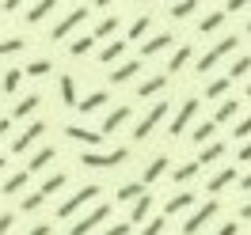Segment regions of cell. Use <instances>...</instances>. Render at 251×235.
Here are the masks:
<instances>
[{"label":"cell","mask_w":251,"mask_h":235,"mask_svg":"<svg viewBox=\"0 0 251 235\" xmlns=\"http://www.w3.org/2000/svg\"><path fill=\"white\" fill-rule=\"evenodd\" d=\"M236 46H240V38H236V34H225V38H221L217 46L205 53V57H198V72H209V68H213V64H217L221 57H228V53H232Z\"/></svg>","instance_id":"1"},{"label":"cell","mask_w":251,"mask_h":235,"mask_svg":"<svg viewBox=\"0 0 251 235\" xmlns=\"http://www.w3.org/2000/svg\"><path fill=\"white\" fill-rule=\"evenodd\" d=\"M213 216H217V201H205V205H198V209L190 213V220L183 224V235H198V232H202V228H205V224H209Z\"/></svg>","instance_id":"2"},{"label":"cell","mask_w":251,"mask_h":235,"mask_svg":"<svg viewBox=\"0 0 251 235\" xmlns=\"http://www.w3.org/2000/svg\"><path fill=\"white\" fill-rule=\"evenodd\" d=\"M164 118H168V103H156V107H149V114H145L141 122H137V129H133V137H137V141H145V137H149V133H152L160 122H164Z\"/></svg>","instance_id":"3"},{"label":"cell","mask_w":251,"mask_h":235,"mask_svg":"<svg viewBox=\"0 0 251 235\" xmlns=\"http://www.w3.org/2000/svg\"><path fill=\"white\" fill-rule=\"evenodd\" d=\"M80 163L84 167H118V163H126V148H114V152H84Z\"/></svg>","instance_id":"4"},{"label":"cell","mask_w":251,"mask_h":235,"mask_svg":"<svg viewBox=\"0 0 251 235\" xmlns=\"http://www.w3.org/2000/svg\"><path fill=\"white\" fill-rule=\"evenodd\" d=\"M107 216H110V209H107V205H95V209H92V213H88L84 220H76V224L69 228V235H88V232L95 228V224H103Z\"/></svg>","instance_id":"5"},{"label":"cell","mask_w":251,"mask_h":235,"mask_svg":"<svg viewBox=\"0 0 251 235\" xmlns=\"http://www.w3.org/2000/svg\"><path fill=\"white\" fill-rule=\"evenodd\" d=\"M95 197H99V186H84V190H76L69 201H61V216H73L76 209H84V205L95 201Z\"/></svg>","instance_id":"6"},{"label":"cell","mask_w":251,"mask_h":235,"mask_svg":"<svg viewBox=\"0 0 251 235\" xmlns=\"http://www.w3.org/2000/svg\"><path fill=\"white\" fill-rule=\"evenodd\" d=\"M84 19H88V8H73V12H69L61 23H53V34H50V38H65V34H73L80 23H84Z\"/></svg>","instance_id":"7"},{"label":"cell","mask_w":251,"mask_h":235,"mask_svg":"<svg viewBox=\"0 0 251 235\" xmlns=\"http://www.w3.org/2000/svg\"><path fill=\"white\" fill-rule=\"evenodd\" d=\"M194 114H198V99H187V103L179 107V114L172 118V137H179V133H183L190 122H194Z\"/></svg>","instance_id":"8"},{"label":"cell","mask_w":251,"mask_h":235,"mask_svg":"<svg viewBox=\"0 0 251 235\" xmlns=\"http://www.w3.org/2000/svg\"><path fill=\"white\" fill-rule=\"evenodd\" d=\"M42 133H46V126H42V122H34V126H27V129H23V133L16 137V141H12V148H16L19 156H23V152H27V148H31V144L38 141Z\"/></svg>","instance_id":"9"},{"label":"cell","mask_w":251,"mask_h":235,"mask_svg":"<svg viewBox=\"0 0 251 235\" xmlns=\"http://www.w3.org/2000/svg\"><path fill=\"white\" fill-rule=\"evenodd\" d=\"M65 137L88 144V148H99V144H103V133H92V129H84V126H69V129H65Z\"/></svg>","instance_id":"10"},{"label":"cell","mask_w":251,"mask_h":235,"mask_svg":"<svg viewBox=\"0 0 251 235\" xmlns=\"http://www.w3.org/2000/svg\"><path fill=\"white\" fill-rule=\"evenodd\" d=\"M103 107H107V95H103V91L88 95V99H76V110H80V114H95V110H103Z\"/></svg>","instance_id":"11"},{"label":"cell","mask_w":251,"mask_h":235,"mask_svg":"<svg viewBox=\"0 0 251 235\" xmlns=\"http://www.w3.org/2000/svg\"><path fill=\"white\" fill-rule=\"evenodd\" d=\"M53 8H57V0H38L31 12H27V23H31V27H34V23H42V19H46Z\"/></svg>","instance_id":"12"},{"label":"cell","mask_w":251,"mask_h":235,"mask_svg":"<svg viewBox=\"0 0 251 235\" xmlns=\"http://www.w3.org/2000/svg\"><path fill=\"white\" fill-rule=\"evenodd\" d=\"M34 110H38V95H23L16 107H12V118H19V122H23V118H27V114H34Z\"/></svg>","instance_id":"13"},{"label":"cell","mask_w":251,"mask_h":235,"mask_svg":"<svg viewBox=\"0 0 251 235\" xmlns=\"http://www.w3.org/2000/svg\"><path fill=\"white\" fill-rule=\"evenodd\" d=\"M126 118H129V107H118V110H110L107 118H103V133H114L118 126H126Z\"/></svg>","instance_id":"14"},{"label":"cell","mask_w":251,"mask_h":235,"mask_svg":"<svg viewBox=\"0 0 251 235\" xmlns=\"http://www.w3.org/2000/svg\"><path fill=\"white\" fill-rule=\"evenodd\" d=\"M228 182H236V167H225V171L213 174V178H209V193H221Z\"/></svg>","instance_id":"15"},{"label":"cell","mask_w":251,"mask_h":235,"mask_svg":"<svg viewBox=\"0 0 251 235\" xmlns=\"http://www.w3.org/2000/svg\"><path fill=\"white\" fill-rule=\"evenodd\" d=\"M221 156H225V141H209V144H202V156H198V163H217Z\"/></svg>","instance_id":"16"},{"label":"cell","mask_w":251,"mask_h":235,"mask_svg":"<svg viewBox=\"0 0 251 235\" xmlns=\"http://www.w3.org/2000/svg\"><path fill=\"white\" fill-rule=\"evenodd\" d=\"M194 205V193H175V197H168V216H175V213H183V209H190Z\"/></svg>","instance_id":"17"},{"label":"cell","mask_w":251,"mask_h":235,"mask_svg":"<svg viewBox=\"0 0 251 235\" xmlns=\"http://www.w3.org/2000/svg\"><path fill=\"white\" fill-rule=\"evenodd\" d=\"M149 213H152V197H149V193H141V197L133 201V213H129V220H133V224H141Z\"/></svg>","instance_id":"18"},{"label":"cell","mask_w":251,"mask_h":235,"mask_svg":"<svg viewBox=\"0 0 251 235\" xmlns=\"http://www.w3.org/2000/svg\"><path fill=\"white\" fill-rule=\"evenodd\" d=\"M168 46H172V34H156V38H149V42L141 46V53L152 57V53H160V49H168Z\"/></svg>","instance_id":"19"},{"label":"cell","mask_w":251,"mask_h":235,"mask_svg":"<svg viewBox=\"0 0 251 235\" xmlns=\"http://www.w3.org/2000/svg\"><path fill=\"white\" fill-rule=\"evenodd\" d=\"M137 72H141V64H137V61H126V64L114 68V76H110V80H114V84H126V80H133Z\"/></svg>","instance_id":"20"},{"label":"cell","mask_w":251,"mask_h":235,"mask_svg":"<svg viewBox=\"0 0 251 235\" xmlns=\"http://www.w3.org/2000/svg\"><path fill=\"white\" fill-rule=\"evenodd\" d=\"M122 53H126V42H110V46L99 49V61H103V64H114Z\"/></svg>","instance_id":"21"},{"label":"cell","mask_w":251,"mask_h":235,"mask_svg":"<svg viewBox=\"0 0 251 235\" xmlns=\"http://www.w3.org/2000/svg\"><path fill=\"white\" fill-rule=\"evenodd\" d=\"M164 84H168V76H149V80L141 84V87H137V95H141V99H149V95L164 91Z\"/></svg>","instance_id":"22"},{"label":"cell","mask_w":251,"mask_h":235,"mask_svg":"<svg viewBox=\"0 0 251 235\" xmlns=\"http://www.w3.org/2000/svg\"><path fill=\"white\" fill-rule=\"evenodd\" d=\"M228 87H232V80H228V76H217V80H209V84H205V95H209V99H221Z\"/></svg>","instance_id":"23"},{"label":"cell","mask_w":251,"mask_h":235,"mask_svg":"<svg viewBox=\"0 0 251 235\" xmlns=\"http://www.w3.org/2000/svg\"><path fill=\"white\" fill-rule=\"evenodd\" d=\"M61 99H65V107L76 110V80L73 76H61Z\"/></svg>","instance_id":"24"},{"label":"cell","mask_w":251,"mask_h":235,"mask_svg":"<svg viewBox=\"0 0 251 235\" xmlns=\"http://www.w3.org/2000/svg\"><path fill=\"white\" fill-rule=\"evenodd\" d=\"M168 167H172V163H168V156H156L152 163H149V171H145V182H156V178L168 171Z\"/></svg>","instance_id":"25"},{"label":"cell","mask_w":251,"mask_h":235,"mask_svg":"<svg viewBox=\"0 0 251 235\" xmlns=\"http://www.w3.org/2000/svg\"><path fill=\"white\" fill-rule=\"evenodd\" d=\"M217 133V122H205V126H194V133H190V141L194 144H209V137Z\"/></svg>","instance_id":"26"},{"label":"cell","mask_w":251,"mask_h":235,"mask_svg":"<svg viewBox=\"0 0 251 235\" xmlns=\"http://www.w3.org/2000/svg\"><path fill=\"white\" fill-rule=\"evenodd\" d=\"M225 19H228L225 12H209V16H205L202 23H198V31H202V34H213V31L221 27V23H225Z\"/></svg>","instance_id":"27"},{"label":"cell","mask_w":251,"mask_h":235,"mask_svg":"<svg viewBox=\"0 0 251 235\" xmlns=\"http://www.w3.org/2000/svg\"><path fill=\"white\" fill-rule=\"evenodd\" d=\"M190 53H194L190 46H179V49L172 53V61H168V72H179V68H183V64L190 61Z\"/></svg>","instance_id":"28"},{"label":"cell","mask_w":251,"mask_h":235,"mask_svg":"<svg viewBox=\"0 0 251 235\" xmlns=\"http://www.w3.org/2000/svg\"><path fill=\"white\" fill-rule=\"evenodd\" d=\"M194 8H198V0H175V4H172V16L175 19H187V16H194Z\"/></svg>","instance_id":"29"},{"label":"cell","mask_w":251,"mask_h":235,"mask_svg":"<svg viewBox=\"0 0 251 235\" xmlns=\"http://www.w3.org/2000/svg\"><path fill=\"white\" fill-rule=\"evenodd\" d=\"M92 46H95V42L84 34V38H73V42H69V53H73V57H88V49H92Z\"/></svg>","instance_id":"30"},{"label":"cell","mask_w":251,"mask_h":235,"mask_svg":"<svg viewBox=\"0 0 251 235\" xmlns=\"http://www.w3.org/2000/svg\"><path fill=\"white\" fill-rule=\"evenodd\" d=\"M141 193H145V182H129V186L118 190V201H137Z\"/></svg>","instance_id":"31"},{"label":"cell","mask_w":251,"mask_h":235,"mask_svg":"<svg viewBox=\"0 0 251 235\" xmlns=\"http://www.w3.org/2000/svg\"><path fill=\"white\" fill-rule=\"evenodd\" d=\"M114 31H118V16H107V19H99V27H95V38H110Z\"/></svg>","instance_id":"32"},{"label":"cell","mask_w":251,"mask_h":235,"mask_svg":"<svg viewBox=\"0 0 251 235\" xmlns=\"http://www.w3.org/2000/svg\"><path fill=\"white\" fill-rule=\"evenodd\" d=\"M149 27H152V19H149V16H137L133 23H129V38H145Z\"/></svg>","instance_id":"33"},{"label":"cell","mask_w":251,"mask_h":235,"mask_svg":"<svg viewBox=\"0 0 251 235\" xmlns=\"http://www.w3.org/2000/svg\"><path fill=\"white\" fill-rule=\"evenodd\" d=\"M236 110H240V103H236V99H225V103L217 107V122H232Z\"/></svg>","instance_id":"34"},{"label":"cell","mask_w":251,"mask_h":235,"mask_svg":"<svg viewBox=\"0 0 251 235\" xmlns=\"http://www.w3.org/2000/svg\"><path fill=\"white\" fill-rule=\"evenodd\" d=\"M53 159H57V152H53V148H42V152L31 159V171H42V167H46V163H53Z\"/></svg>","instance_id":"35"},{"label":"cell","mask_w":251,"mask_h":235,"mask_svg":"<svg viewBox=\"0 0 251 235\" xmlns=\"http://www.w3.org/2000/svg\"><path fill=\"white\" fill-rule=\"evenodd\" d=\"M27 174H31V171H19V174H12V178L4 182V193H19V190L27 186Z\"/></svg>","instance_id":"36"},{"label":"cell","mask_w":251,"mask_h":235,"mask_svg":"<svg viewBox=\"0 0 251 235\" xmlns=\"http://www.w3.org/2000/svg\"><path fill=\"white\" fill-rule=\"evenodd\" d=\"M61 186H65V174H50L46 182H42V190H38V193H42V197H50V193H57Z\"/></svg>","instance_id":"37"},{"label":"cell","mask_w":251,"mask_h":235,"mask_svg":"<svg viewBox=\"0 0 251 235\" xmlns=\"http://www.w3.org/2000/svg\"><path fill=\"white\" fill-rule=\"evenodd\" d=\"M198 167H202V163H183V167H175V182H190V178L198 174Z\"/></svg>","instance_id":"38"},{"label":"cell","mask_w":251,"mask_h":235,"mask_svg":"<svg viewBox=\"0 0 251 235\" xmlns=\"http://www.w3.org/2000/svg\"><path fill=\"white\" fill-rule=\"evenodd\" d=\"M19 49H27V42H23V38H4V42H0V57H8V53H19Z\"/></svg>","instance_id":"39"},{"label":"cell","mask_w":251,"mask_h":235,"mask_svg":"<svg viewBox=\"0 0 251 235\" xmlns=\"http://www.w3.org/2000/svg\"><path fill=\"white\" fill-rule=\"evenodd\" d=\"M19 80H23V68H8V72H4V91H16Z\"/></svg>","instance_id":"40"},{"label":"cell","mask_w":251,"mask_h":235,"mask_svg":"<svg viewBox=\"0 0 251 235\" xmlns=\"http://www.w3.org/2000/svg\"><path fill=\"white\" fill-rule=\"evenodd\" d=\"M50 72H53V64H50V61H34V64H27L23 76H50Z\"/></svg>","instance_id":"41"},{"label":"cell","mask_w":251,"mask_h":235,"mask_svg":"<svg viewBox=\"0 0 251 235\" xmlns=\"http://www.w3.org/2000/svg\"><path fill=\"white\" fill-rule=\"evenodd\" d=\"M244 72H251V57H240V61L232 64V72H228V80H236V76H244Z\"/></svg>","instance_id":"42"},{"label":"cell","mask_w":251,"mask_h":235,"mask_svg":"<svg viewBox=\"0 0 251 235\" xmlns=\"http://www.w3.org/2000/svg\"><path fill=\"white\" fill-rule=\"evenodd\" d=\"M160 232H164V216L149 220V224H145V232H141V235H160Z\"/></svg>","instance_id":"43"},{"label":"cell","mask_w":251,"mask_h":235,"mask_svg":"<svg viewBox=\"0 0 251 235\" xmlns=\"http://www.w3.org/2000/svg\"><path fill=\"white\" fill-rule=\"evenodd\" d=\"M42 205V193H31V197H23V213H34Z\"/></svg>","instance_id":"44"},{"label":"cell","mask_w":251,"mask_h":235,"mask_svg":"<svg viewBox=\"0 0 251 235\" xmlns=\"http://www.w3.org/2000/svg\"><path fill=\"white\" fill-rule=\"evenodd\" d=\"M232 137H251V118H244V122H236V133Z\"/></svg>","instance_id":"45"},{"label":"cell","mask_w":251,"mask_h":235,"mask_svg":"<svg viewBox=\"0 0 251 235\" xmlns=\"http://www.w3.org/2000/svg\"><path fill=\"white\" fill-rule=\"evenodd\" d=\"M248 4H251V0H228V12H244Z\"/></svg>","instance_id":"46"},{"label":"cell","mask_w":251,"mask_h":235,"mask_svg":"<svg viewBox=\"0 0 251 235\" xmlns=\"http://www.w3.org/2000/svg\"><path fill=\"white\" fill-rule=\"evenodd\" d=\"M129 232V224H114V228H107V235H126Z\"/></svg>","instance_id":"47"},{"label":"cell","mask_w":251,"mask_h":235,"mask_svg":"<svg viewBox=\"0 0 251 235\" xmlns=\"http://www.w3.org/2000/svg\"><path fill=\"white\" fill-rule=\"evenodd\" d=\"M240 163H251V141L244 144V148H240Z\"/></svg>","instance_id":"48"},{"label":"cell","mask_w":251,"mask_h":235,"mask_svg":"<svg viewBox=\"0 0 251 235\" xmlns=\"http://www.w3.org/2000/svg\"><path fill=\"white\" fill-rule=\"evenodd\" d=\"M23 4H27V0H4V8H8V12H19Z\"/></svg>","instance_id":"49"},{"label":"cell","mask_w":251,"mask_h":235,"mask_svg":"<svg viewBox=\"0 0 251 235\" xmlns=\"http://www.w3.org/2000/svg\"><path fill=\"white\" fill-rule=\"evenodd\" d=\"M23 235H50V224H38V228H31V232H23Z\"/></svg>","instance_id":"50"},{"label":"cell","mask_w":251,"mask_h":235,"mask_svg":"<svg viewBox=\"0 0 251 235\" xmlns=\"http://www.w3.org/2000/svg\"><path fill=\"white\" fill-rule=\"evenodd\" d=\"M12 232V216H0V235H8Z\"/></svg>","instance_id":"51"},{"label":"cell","mask_w":251,"mask_h":235,"mask_svg":"<svg viewBox=\"0 0 251 235\" xmlns=\"http://www.w3.org/2000/svg\"><path fill=\"white\" fill-rule=\"evenodd\" d=\"M236 232H240V228H236V224H225V228H221L217 235H236Z\"/></svg>","instance_id":"52"},{"label":"cell","mask_w":251,"mask_h":235,"mask_svg":"<svg viewBox=\"0 0 251 235\" xmlns=\"http://www.w3.org/2000/svg\"><path fill=\"white\" fill-rule=\"evenodd\" d=\"M240 186H244V190H251V171L244 174V178H240Z\"/></svg>","instance_id":"53"},{"label":"cell","mask_w":251,"mask_h":235,"mask_svg":"<svg viewBox=\"0 0 251 235\" xmlns=\"http://www.w3.org/2000/svg\"><path fill=\"white\" fill-rule=\"evenodd\" d=\"M240 216H244V220H251V201L244 205V209H240Z\"/></svg>","instance_id":"54"},{"label":"cell","mask_w":251,"mask_h":235,"mask_svg":"<svg viewBox=\"0 0 251 235\" xmlns=\"http://www.w3.org/2000/svg\"><path fill=\"white\" fill-rule=\"evenodd\" d=\"M0 137H8V118H0Z\"/></svg>","instance_id":"55"},{"label":"cell","mask_w":251,"mask_h":235,"mask_svg":"<svg viewBox=\"0 0 251 235\" xmlns=\"http://www.w3.org/2000/svg\"><path fill=\"white\" fill-rule=\"evenodd\" d=\"M95 4H99V8H107V4H114V0H95Z\"/></svg>","instance_id":"56"},{"label":"cell","mask_w":251,"mask_h":235,"mask_svg":"<svg viewBox=\"0 0 251 235\" xmlns=\"http://www.w3.org/2000/svg\"><path fill=\"white\" fill-rule=\"evenodd\" d=\"M4 167H8V163H4V156H0V171H4Z\"/></svg>","instance_id":"57"},{"label":"cell","mask_w":251,"mask_h":235,"mask_svg":"<svg viewBox=\"0 0 251 235\" xmlns=\"http://www.w3.org/2000/svg\"><path fill=\"white\" fill-rule=\"evenodd\" d=\"M248 34H251V19H248Z\"/></svg>","instance_id":"58"},{"label":"cell","mask_w":251,"mask_h":235,"mask_svg":"<svg viewBox=\"0 0 251 235\" xmlns=\"http://www.w3.org/2000/svg\"><path fill=\"white\" fill-rule=\"evenodd\" d=\"M248 95H251V84H248Z\"/></svg>","instance_id":"59"}]
</instances>
